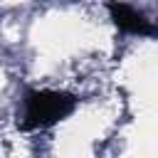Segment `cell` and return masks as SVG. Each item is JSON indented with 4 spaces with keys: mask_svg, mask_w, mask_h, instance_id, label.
<instances>
[{
    "mask_svg": "<svg viewBox=\"0 0 158 158\" xmlns=\"http://www.w3.org/2000/svg\"><path fill=\"white\" fill-rule=\"evenodd\" d=\"M109 10L121 32H128V35H151L153 32V25L138 10H133L128 5H109Z\"/></svg>",
    "mask_w": 158,
    "mask_h": 158,
    "instance_id": "obj_2",
    "label": "cell"
},
{
    "mask_svg": "<svg viewBox=\"0 0 158 158\" xmlns=\"http://www.w3.org/2000/svg\"><path fill=\"white\" fill-rule=\"evenodd\" d=\"M74 106V99L62 91H30L25 99V126L42 128L62 116H67Z\"/></svg>",
    "mask_w": 158,
    "mask_h": 158,
    "instance_id": "obj_1",
    "label": "cell"
}]
</instances>
